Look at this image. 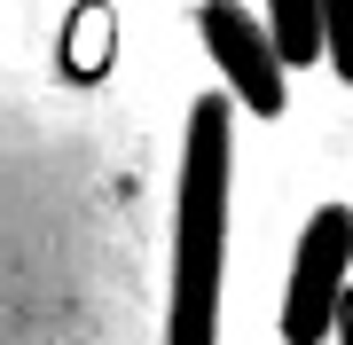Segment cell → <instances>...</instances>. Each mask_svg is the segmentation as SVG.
Returning <instances> with one entry per match:
<instances>
[{
    "label": "cell",
    "instance_id": "cell-2",
    "mask_svg": "<svg viewBox=\"0 0 353 345\" xmlns=\"http://www.w3.org/2000/svg\"><path fill=\"white\" fill-rule=\"evenodd\" d=\"M353 275V205H322L299 228V251H290V291H283V345H322L330 314L345 298Z\"/></svg>",
    "mask_w": 353,
    "mask_h": 345
},
{
    "label": "cell",
    "instance_id": "cell-5",
    "mask_svg": "<svg viewBox=\"0 0 353 345\" xmlns=\"http://www.w3.org/2000/svg\"><path fill=\"white\" fill-rule=\"evenodd\" d=\"M322 39H330V71L353 87V0H322Z\"/></svg>",
    "mask_w": 353,
    "mask_h": 345
},
{
    "label": "cell",
    "instance_id": "cell-4",
    "mask_svg": "<svg viewBox=\"0 0 353 345\" xmlns=\"http://www.w3.org/2000/svg\"><path fill=\"white\" fill-rule=\"evenodd\" d=\"M267 32H275L283 63H322L330 39H322V0H267Z\"/></svg>",
    "mask_w": 353,
    "mask_h": 345
},
{
    "label": "cell",
    "instance_id": "cell-1",
    "mask_svg": "<svg viewBox=\"0 0 353 345\" xmlns=\"http://www.w3.org/2000/svg\"><path fill=\"white\" fill-rule=\"evenodd\" d=\"M228 180H236V110H228V94H196L189 134H181V189H173V298H165V345H220Z\"/></svg>",
    "mask_w": 353,
    "mask_h": 345
},
{
    "label": "cell",
    "instance_id": "cell-3",
    "mask_svg": "<svg viewBox=\"0 0 353 345\" xmlns=\"http://www.w3.org/2000/svg\"><path fill=\"white\" fill-rule=\"evenodd\" d=\"M196 32H204V48H212V63L228 79V94H236L243 110H259V118H275L290 94H283V48H275V32H259V16L243 8V0H204L196 8Z\"/></svg>",
    "mask_w": 353,
    "mask_h": 345
}]
</instances>
